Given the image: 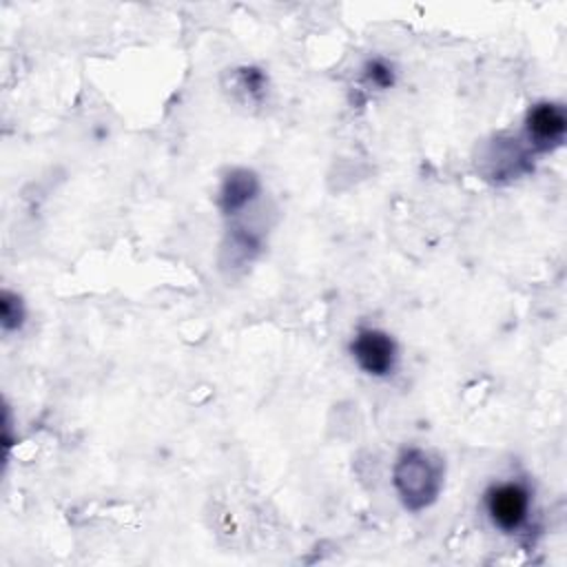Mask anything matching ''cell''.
<instances>
[{
	"mask_svg": "<svg viewBox=\"0 0 567 567\" xmlns=\"http://www.w3.org/2000/svg\"><path fill=\"white\" fill-rule=\"evenodd\" d=\"M392 485L405 509L421 512L441 494L443 463L421 447H408L394 461Z\"/></svg>",
	"mask_w": 567,
	"mask_h": 567,
	"instance_id": "1",
	"label": "cell"
},
{
	"mask_svg": "<svg viewBox=\"0 0 567 567\" xmlns=\"http://www.w3.org/2000/svg\"><path fill=\"white\" fill-rule=\"evenodd\" d=\"M483 507L494 527L505 534L518 532L532 512V492L520 481L492 483L483 494Z\"/></svg>",
	"mask_w": 567,
	"mask_h": 567,
	"instance_id": "2",
	"label": "cell"
},
{
	"mask_svg": "<svg viewBox=\"0 0 567 567\" xmlns=\"http://www.w3.org/2000/svg\"><path fill=\"white\" fill-rule=\"evenodd\" d=\"M350 357L365 374L385 379L396 370L399 348L390 332L381 328H359L350 339Z\"/></svg>",
	"mask_w": 567,
	"mask_h": 567,
	"instance_id": "3",
	"label": "cell"
},
{
	"mask_svg": "<svg viewBox=\"0 0 567 567\" xmlns=\"http://www.w3.org/2000/svg\"><path fill=\"white\" fill-rule=\"evenodd\" d=\"M525 142L538 153H549L558 148L567 133L565 109L556 102H538L525 113Z\"/></svg>",
	"mask_w": 567,
	"mask_h": 567,
	"instance_id": "4",
	"label": "cell"
},
{
	"mask_svg": "<svg viewBox=\"0 0 567 567\" xmlns=\"http://www.w3.org/2000/svg\"><path fill=\"white\" fill-rule=\"evenodd\" d=\"M259 195V177L248 168L230 171L219 188V208L226 217L239 215Z\"/></svg>",
	"mask_w": 567,
	"mask_h": 567,
	"instance_id": "5",
	"label": "cell"
},
{
	"mask_svg": "<svg viewBox=\"0 0 567 567\" xmlns=\"http://www.w3.org/2000/svg\"><path fill=\"white\" fill-rule=\"evenodd\" d=\"M27 317L24 303L20 299V295L11 292V290H2L0 292V323L4 332H16L22 328Z\"/></svg>",
	"mask_w": 567,
	"mask_h": 567,
	"instance_id": "6",
	"label": "cell"
},
{
	"mask_svg": "<svg viewBox=\"0 0 567 567\" xmlns=\"http://www.w3.org/2000/svg\"><path fill=\"white\" fill-rule=\"evenodd\" d=\"M363 78L377 89H390L394 84V69L383 58H372L363 66Z\"/></svg>",
	"mask_w": 567,
	"mask_h": 567,
	"instance_id": "7",
	"label": "cell"
}]
</instances>
